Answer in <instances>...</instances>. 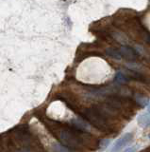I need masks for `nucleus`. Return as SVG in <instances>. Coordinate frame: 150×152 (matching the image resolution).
I'll return each instance as SVG.
<instances>
[{"label":"nucleus","instance_id":"1","mask_svg":"<svg viewBox=\"0 0 150 152\" xmlns=\"http://www.w3.org/2000/svg\"><path fill=\"white\" fill-rule=\"evenodd\" d=\"M81 114L89 124L93 125L100 131L106 133L117 131V128L114 124L115 117L104 110L99 105H93V107L89 108H85L81 112Z\"/></svg>","mask_w":150,"mask_h":152},{"label":"nucleus","instance_id":"2","mask_svg":"<svg viewBox=\"0 0 150 152\" xmlns=\"http://www.w3.org/2000/svg\"><path fill=\"white\" fill-rule=\"evenodd\" d=\"M59 137L64 146H68L70 150L80 149L81 146L86 145L87 141H92V138L86 131L79 130L72 125L61 130Z\"/></svg>","mask_w":150,"mask_h":152},{"label":"nucleus","instance_id":"3","mask_svg":"<svg viewBox=\"0 0 150 152\" xmlns=\"http://www.w3.org/2000/svg\"><path fill=\"white\" fill-rule=\"evenodd\" d=\"M118 50L121 53L122 58L126 59L127 61L134 62L138 60L140 57V53L135 49L128 47V46H121Z\"/></svg>","mask_w":150,"mask_h":152},{"label":"nucleus","instance_id":"4","mask_svg":"<svg viewBox=\"0 0 150 152\" xmlns=\"http://www.w3.org/2000/svg\"><path fill=\"white\" fill-rule=\"evenodd\" d=\"M132 140H133V134L130 133V132L129 133H126L124 136H122L121 138H119L118 140L113 143L111 151L122 150L126 146H127L128 143H131Z\"/></svg>","mask_w":150,"mask_h":152},{"label":"nucleus","instance_id":"5","mask_svg":"<svg viewBox=\"0 0 150 152\" xmlns=\"http://www.w3.org/2000/svg\"><path fill=\"white\" fill-rule=\"evenodd\" d=\"M70 125L74 126V128H78L79 130H82V131H86L88 132L90 130V125L87 122H85L83 120H79V119H75V120H72Z\"/></svg>","mask_w":150,"mask_h":152},{"label":"nucleus","instance_id":"6","mask_svg":"<svg viewBox=\"0 0 150 152\" xmlns=\"http://www.w3.org/2000/svg\"><path fill=\"white\" fill-rule=\"evenodd\" d=\"M129 81H131L130 78L124 72V71H118L115 75V78H114V82L120 84V85H126Z\"/></svg>","mask_w":150,"mask_h":152},{"label":"nucleus","instance_id":"7","mask_svg":"<svg viewBox=\"0 0 150 152\" xmlns=\"http://www.w3.org/2000/svg\"><path fill=\"white\" fill-rule=\"evenodd\" d=\"M134 101L136 104L141 108H144L149 104V99L147 97H145L144 95L141 94V93H137L134 95Z\"/></svg>","mask_w":150,"mask_h":152},{"label":"nucleus","instance_id":"8","mask_svg":"<svg viewBox=\"0 0 150 152\" xmlns=\"http://www.w3.org/2000/svg\"><path fill=\"white\" fill-rule=\"evenodd\" d=\"M139 125L141 126H145L148 124H150V108H148L147 111L142 113L138 118Z\"/></svg>","mask_w":150,"mask_h":152},{"label":"nucleus","instance_id":"9","mask_svg":"<svg viewBox=\"0 0 150 152\" xmlns=\"http://www.w3.org/2000/svg\"><path fill=\"white\" fill-rule=\"evenodd\" d=\"M106 54L108 56H110V58L115 59V60H122V56H121V53L118 49H113V48H108L106 49Z\"/></svg>","mask_w":150,"mask_h":152},{"label":"nucleus","instance_id":"10","mask_svg":"<svg viewBox=\"0 0 150 152\" xmlns=\"http://www.w3.org/2000/svg\"><path fill=\"white\" fill-rule=\"evenodd\" d=\"M54 150L55 151H70L69 148H67V147H64L62 145H55Z\"/></svg>","mask_w":150,"mask_h":152},{"label":"nucleus","instance_id":"11","mask_svg":"<svg viewBox=\"0 0 150 152\" xmlns=\"http://www.w3.org/2000/svg\"><path fill=\"white\" fill-rule=\"evenodd\" d=\"M110 139H103V140L100 142L99 143V146H101L103 148H105V147H107L109 145H110Z\"/></svg>","mask_w":150,"mask_h":152},{"label":"nucleus","instance_id":"12","mask_svg":"<svg viewBox=\"0 0 150 152\" xmlns=\"http://www.w3.org/2000/svg\"><path fill=\"white\" fill-rule=\"evenodd\" d=\"M148 138H149V139H150V134H149V136H148Z\"/></svg>","mask_w":150,"mask_h":152}]
</instances>
